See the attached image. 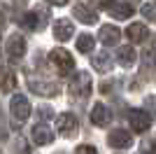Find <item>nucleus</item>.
I'll list each match as a JSON object with an SVG mask.
<instances>
[{"instance_id":"6e6552de","label":"nucleus","mask_w":156,"mask_h":154,"mask_svg":"<svg viewBox=\"0 0 156 154\" xmlns=\"http://www.w3.org/2000/svg\"><path fill=\"white\" fill-rule=\"evenodd\" d=\"M107 145L114 149H126L133 145V135L128 131H124V128H114L112 133H107Z\"/></svg>"},{"instance_id":"bb28decb","label":"nucleus","mask_w":156,"mask_h":154,"mask_svg":"<svg viewBox=\"0 0 156 154\" xmlns=\"http://www.w3.org/2000/svg\"><path fill=\"white\" fill-rule=\"evenodd\" d=\"M47 2H49V5H56V7H63L68 0H47Z\"/></svg>"},{"instance_id":"f03ea898","label":"nucleus","mask_w":156,"mask_h":154,"mask_svg":"<svg viewBox=\"0 0 156 154\" xmlns=\"http://www.w3.org/2000/svg\"><path fill=\"white\" fill-rule=\"evenodd\" d=\"M47 21H49V9L42 5V7H35L33 12H28L21 24L26 26L28 31H42V28L47 26Z\"/></svg>"},{"instance_id":"dca6fc26","label":"nucleus","mask_w":156,"mask_h":154,"mask_svg":"<svg viewBox=\"0 0 156 154\" xmlns=\"http://www.w3.org/2000/svg\"><path fill=\"white\" fill-rule=\"evenodd\" d=\"M112 119L110 110H107V105H103V103H96L91 110V122L96 124V126H107Z\"/></svg>"},{"instance_id":"0eeeda50","label":"nucleus","mask_w":156,"mask_h":154,"mask_svg":"<svg viewBox=\"0 0 156 154\" xmlns=\"http://www.w3.org/2000/svg\"><path fill=\"white\" fill-rule=\"evenodd\" d=\"M128 122H130V128L135 131V133H144V131H149L151 128V117L144 112V110H128Z\"/></svg>"},{"instance_id":"5701e85b","label":"nucleus","mask_w":156,"mask_h":154,"mask_svg":"<svg viewBox=\"0 0 156 154\" xmlns=\"http://www.w3.org/2000/svg\"><path fill=\"white\" fill-rule=\"evenodd\" d=\"M144 112L149 117H156V96H147L144 98Z\"/></svg>"},{"instance_id":"4be33fe9","label":"nucleus","mask_w":156,"mask_h":154,"mask_svg":"<svg viewBox=\"0 0 156 154\" xmlns=\"http://www.w3.org/2000/svg\"><path fill=\"white\" fill-rule=\"evenodd\" d=\"M142 16L147 21H156V2H144L142 5Z\"/></svg>"},{"instance_id":"2eb2a0df","label":"nucleus","mask_w":156,"mask_h":154,"mask_svg":"<svg viewBox=\"0 0 156 154\" xmlns=\"http://www.w3.org/2000/svg\"><path fill=\"white\" fill-rule=\"evenodd\" d=\"M119 38H121V31H119L117 26H103L100 31H98V40L103 42L105 47H112V45H117Z\"/></svg>"},{"instance_id":"393cba45","label":"nucleus","mask_w":156,"mask_h":154,"mask_svg":"<svg viewBox=\"0 0 156 154\" xmlns=\"http://www.w3.org/2000/svg\"><path fill=\"white\" fill-rule=\"evenodd\" d=\"M75 154H98L96 147H91V145H79L77 149H75Z\"/></svg>"},{"instance_id":"b1692460","label":"nucleus","mask_w":156,"mask_h":154,"mask_svg":"<svg viewBox=\"0 0 156 154\" xmlns=\"http://www.w3.org/2000/svg\"><path fill=\"white\" fill-rule=\"evenodd\" d=\"M142 154H156V140L147 138V140L142 142Z\"/></svg>"},{"instance_id":"f8f14e48","label":"nucleus","mask_w":156,"mask_h":154,"mask_svg":"<svg viewBox=\"0 0 156 154\" xmlns=\"http://www.w3.org/2000/svg\"><path fill=\"white\" fill-rule=\"evenodd\" d=\"M156 72V51L154 47H147V51L142 54V65H140V75L144 77V79H149L151 75Z\"/></svg>"},{"instance_id":"a878e982","label":"nucleus","mask_w":156,"mask_h":154,"mask_svg":"<svg viewBox=\"0 0 156 154\" xmlns=\"http://www.w3.org/2000/svg\"><path fill=\"white\" fill-rule=\"evenodd\" d=\"M37 112H40V117H42V119H47V117H51V110H49V108H40Z\"/></svg>"},{"instance_id":"f257e3e1","label":"nucleus","mask_w":156,"mask_h":154,"mask_svg":"<svg viewBox=\"0 0 156 154\" xmlns=\"http://www.w3.org/2000/svg\"><path fill=\"white\" fill-rule=\"evenodd\" d=\"M9 112H12V119L16 124H23L30 117V103H28V98L21 96V94H14L12 101H9Z\"/></svg>"},{"instance_id":"aec40b11","label":"nucleus","mask_w":156,"mask_h":154,"mask_svg":"<svg viewBox=\"0 0 156 154\" xmlns=\"http://www.w3.org/2000/svg\"><path fill=\"white\" fill-rule=\"evenodd\" d=\"M91 63H93V68H96L98 72H110L112 70V61H110V56L107 54H96V56L91 58Z\"/></svg>"},{"instance_id":"7ed1b4c3","label":"nucleus","mask_w":156,"mask_h":154,"mask_svg":"<svg viewBox=\"0 0 156 154\" xmlns=\"http://www.w3.org/2000/svg\"><path fill=\"white\" fill-rule=\"evenodd\" d=\"M5 54L9 61H21L23 54H26V40H23V35H19V33L9 35L5 40Z\"/></svg>"},{"instance_id":"a211bd4d","label":"nucleus","mask_w":156,"mask_h":154,"mask_svg":"<svg viewBox=\"0 0 156 154\" xmlns=\"http://www.w3.org/2000/svg\"><path fill=\"white\" fill-rule=\"evenodd\" d=\"M126 38L130 42H144V38H149V31H147L144 24H130L126 28Z\"/></svg>"},{"instance_id":"6ab92c4d","label":"nucleus","mask_w":156,"mask_h":154,"mask_svg":"<svg viewBox=\"0 0 156 154\" xmlns=\"http://www.w3.org/2000/svg\"><path fill=\"white\" fill-rule=\"evenodd\" d=\"M117 63L121 65V68H130V65L135 63V49H133V47H119Z\"/></svg>"},{"instance_id":"f3484780","label":"nucleus","mask_w":156,"mask_h":154,"mask_svg":"<svg viewBox=\"0 0 156 154\" xmlns=\"http://www.w3.org/2000/svg\"><path fill=\"white\" fill-rule=\"evenodd\" d=\"M72 14H75V19H77V21H82V24H86V26H91V24L98 21V14L93 12V9H89L86 5H75Z\"/></svg>"},{"instance_id":"9d476101","label":"nucleus","mask_w":156,"mask_h":154,"mask_svg":"<svg viewBox=\"0 0 156 154\" xmlns=\"http://www.w3.org/2000/svg\"><path fill=\"white\" fill-rule=\"evenodd\" d=\"M28 86L33 89V94H37V96H56L61 91V86L56 82H42V79H28Z\"/></svg>"},{"instance_id":"9b49d317","label":"nucleus","mask_w":156,"mask_h":154,"mask_svg":"<svg viewBox=\"0 0 156 154\" xmlns=\"http://www.w3.org/2000/svg\"><path fill=\"white\" fill-rule=\"evenodd\" d=\"M75 35V26H72L70 19H56L54 21V38L58 42H65Z\"/></svg>"},{"instance_id":"39448f33","label":"nucleus","mask_w":156,"mask_h":154,"mask_svg":"<svg viewBox=\"0 0 156 154\" xmlns=\"http://www.w3.org/2000/svg\"><path fill=\"white\" fill-rule=\"evenodd\" d=\"M70 94L75 98H86L89 94H91V77H89V72H77V75L70 79Z\"/></svg>"},{"instance_id":"412c9836","label":"nucleus","mask_w":156,"mask_h":154,"mask_svg":"<svg viewBox=\"0 0 156 154\" xmlns=\"http://www.w3.org/2000/svg\"><path fill=\"white\" fill-rule=\"evenodd\" d=\"M93 45H96V38H91L89 33H84V35H79V38H77V49L82 51V54H91Z\"/></svg>"},{"instance_id":"20e7f679","label":"nucleus","mask_w":156,"mask_h":154,"mask_svg":"<svg viewBox=\"0 0 156 154\" xmlns=\"http://www.w3.org/2000/svg\"><path fill=\"white\" fill-rule=\"evenodd\" d=\"M49 61H51L54 65H56V70L61 72V75H68V72L75 68V58L70 56V51L65 49H51V54H49Z\"/></svg>"},{"instance_id":"1a4fd4ad","label":"nucleus","mask_w":156,"mask_h":154,"mask_svg":"<svg viewBox=\"0 0 156 154\" xmlns=\"http://www.w3.org/2000/svg\"><path fill=\"white\" fill-rule=\"evenodd\" d=\"M103 9H107L114 19H128V16H133V5L117 2V0H105V2H103Z\"/></svg>"},{"instance_id":"ddd939ff","label":"nucleus","mask_w":156,"mask_h":154,"mask_svg":"<svg viewBox=\"0 0 156 154\" xmlns=\"http://www.w3.org/2000/svg\"><path fill=\"white\" fill-rule=\"evenodd\" d=\"M16 86V75H14L12 68L7 65H0V94H9Z\"/></svg>"},{"instance_id":"423d86ee","label":"nucleus","mask_w":156,"mask_h":154,"mask_svg":"<svg viewBox=\"0 0 156 154\" xmlns=\"http://www.w3.org/2000/svg\"><path fill=\"white\" fill-rule=\"evenodd\" d=\"M56 131H58L61 135H65V138L77 135V131H79L77 117L70 115V112H63V115H58V117H56Z\"/></svg>"},{"instance_id":"4468645a","label":"nucleus","mask_w":156,"mask_h":154,"mask_svg":"<svg viewBox=\"0 0 156 154\" xmlns=\"http://www.w3.org/2000/svg\"><path fill=\"white\" fill-rule=\"evenodd\" d=\"M30 140L35 142V145H49V142L54 140V133H51L49 126L37 124V126H33V131H30Z\"/></svg>"}]
</instances>
